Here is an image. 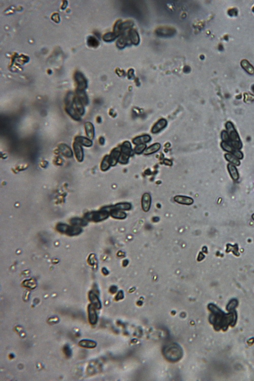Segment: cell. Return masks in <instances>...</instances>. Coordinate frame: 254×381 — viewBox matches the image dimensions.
<instances>
[{
  "mask_svg": "<svg viewBox=\"0 0 254 381\" xmlns=\"http://www.w3.org/2000/svg\"><path fill=\"white\" fill-rule=\"evenodd\" d=\"M228 169L232 178L234 180H237L239 178V175H238V171L237 170V169L235 166L232 164H229Z\"/></svg>",
  "mask_w": 254,
  "mask_h": 381,
  "instance_id": "484cf974",
  "label": "cell"
},
{
  "mask_svg": "<svg viewBox=\"0 0 254 381\" xmlns=\"http://www.w3.org/2000/svg\"><path fill=\"white\" fill-rule=\"evenodd\" d=\"M129 38L131 42L134 45H137L140 42V38L138 33L135 30H130L129 33Z\"/></svg>",
  "mask_w": 254,
  "mask_h": 381,
  "instance_id": "4fadbf2b",
  "label": "cell"
},
{
  "mask_svg": "<svg viewBox=\"0 0 254 381\" xmlns=\"http://www.w3.org/2000/svg\"><path fill=\"white\" fill-rule=\"evenodd\" d=\"M60 150L62 154H64L65 156H68V157H70L72 156V151L69 148H68V146H65L64 145H62V146L60 147Z\"/></svg>",
  "mask_w": 254,
  "mask_h": 381,
  "instance_id": "1f68e13d",
  "label": "cell"
},
{
  "mask_svg": "<svg viewBox=\"0 0 254 381\" xmlns=\"http://www.w3.org/2000/svg\"><path fill=\"white\" fill-rule=\"evenodd\" d=\"M82 231V229L79 227L76 226H68L67 229L66 230V233L70 235H75L78 234Z\"/></svg>",
  "mask_w": 254,
  "mask_h": 381,
  "instance_id": "603a6c76",
  "label": "cell"
},
{
  "mask_svg": "<svg viewBox=\"0 0 254 381\" xmlns=\"http://www.w3.org/2000/svg\"><path fill=\"white\" fill-rule=\"evenodd\" d=\"M75 80L77 85V90H84L87 87V80L82 73L77 71L75 74Z\"/></svg>",
  "mask_w": 254,
  "mask_h": 381,
  "instance_id": "8992f818",
  "label": "cell"
},
{
  "mask_svg": "<svg viewBox=\"0 0 254 381\" xmlns=\"http://www.w3.org/2000/svg\"><path fill=\"white\" fill-rule=\"evenodd\" d=\"M76 141L78 143L79 142V143H81L85 146H90L92 144V142L90 141V140L84 137H78L76 139Z\"/></svg>",
  "mask_w": 254,
  "mask_h": 381,
  "instance_id": "4dcf8cb0",
  "label": "cell"
},
{
  "mask_svg": "<svg viewBox=\"0 0 254 381\" xmlns=\"http://www.w3.org/2000/svg\"><path fill=\"white\" fill-rule=\"evenodd\" d=\"M131 208V205L129 203H120L116 205L115 206H112V207H110L107 208H104V210L107 211H108L110 210H113V209H116V210H129Z\"/></svg>",
  "mask_w": 254,
  "mask_h": 381,
  "instance_id": "2e32d148",
  "label": "cell"
},
{
  "mask_svg": "<svg viewBox=\"0 0 254 381\" xmlns=\"http://www.w3.org/2000/svg\"><path fill=\"white\" fill-rule=\"evenodd\" d=\"M88 315L90 323L92 325H95L98 321V316L93 304H90L88 306Z\"/></svg>",
  "mask_w": 254,
  "mask_h": 381,
  "instance_id": "9c48e42d",
  "label": "cell"
},
{
  "mask_svg": "<svg viewBox=\"0 0 254 381\" xmlns=\"http://www.w3.org/2000/svg\"><path fill=\"white\" fill-rule=\"evenodd\" d=\"M222 138L223 140L226 141L229 140V136L228 134L226 132L223 131L222 133Z\"/></svg>",
  "mask_w": 254,
  "mask_h": 381,
  "instance_id": "60d3db41",
  "label": "cell"
},
{
  "mask_svg": "<svg viewBox=\"0 0 254 381\" xmlns=\"http://www.w3.org/2000/svg\"><path fill=\"white\" fill-rule=\"evenodd\" d=\"M132 43L129 37L126 36H122L117 41L116 45L119 48H124L129 44Z\"/></svg>",
  "mask_w": 254,
  "mask_h": 381,
  "instance_id": "5bb4252c",
  "label": "cell"
},
{
  "mask_svg": "<svg viewBox=\"0 0 254 381\" xmlns=\"http://www.w3.org/2000/svg\"><path fill=\"white\" fill-rule=\"evenodd\" d=\"M252 91L254 92V85H252Z\"/></svg>",
  "mask_w": 254,
  "mask_h": 381,
  "instance_id": "816d5d0a",
  "label": "cell"
},
{
  "mask_svg": "<svg viewBox=\"0 0 254 381\" xmlns=\"http://www.w3.org/2000/svg\"><path fill=\"white\" fill-rule=\"evenodd\" d=\"M226 128L227 130L228 131L229 138L232 140L231 141H240L238 134L233 127V124L231 122H227L226 124Z\"/></svg>",
  "mask_w": 254,
  "mask_h": 381,
  "instance_id": "ba28073f",
  "label": "cell"
},
{
  "mask_svg": "<svg viewBox=\"0 0 254 381\" xmlns=\"http://www.w3.org/2000/svg\"><path fill=\"white\" fill-rule=\"evenodd\" d=\"M155 219H156V221H158L159 220V219L158 217H157V218L155 217ZM154 222H156V221H154Z\"/></svg>",
  "mask_w": 254,
  "mask_h": 381,
  "instance_id": "f907efd6",
  "label": "cell"
},
{
  "mask_svg": "<svg viewBox=\"0 0 254 381\" xmlns=\"http://www.w3.org/2000/svg\"><path fill=\"white\" fill-rule=\"evenodd\" d=\"M151 204V196L148 193H145L143 195L142 200V208L145 211H148L150 209Z\"/></svg>",
  "mask_w": 254,
  "mask_h": 381,
  "instance_id": "30bf717a",
  "label": "cell"
},
{
  "mask_svg": "<svg viewBox=\"0 0 254 381\" xmlns=\"http://www.w3.org/2000/svg\"><path fill=\"white\" fill-rule=\"evenodd\" d=\"M116 289H116V287L113 286L112 287H111V288H110V291H111V293H114L116 292Z\"/></svg>",
  "mask_w": 254,
  "mask_h": 381,
  "instance_id": "bcb514c9",
  "label": "cell"
},
{
  "mask_svg": "<svg viewBox=\"0 0 254 381\" xmlns=\"http://www.w3.org/2000/svg\"><path fill=\"white\" fill-rule=\"evenodd\" d=\"M83 103L79 97L70 92L66 98V110L67 113L75 119H78L84 112Z\"/></svg>",
  "mask_w": 254,
  "mask_h": 381,
  "instance_id": "7a4b0ae2",
  "label": "cell"
},
{
  "mask_svg": "<svg viewBox=\"0 0 254 381\" xmlns=\"http://www.w3.org/2000/svg\"><path fill=\"white\" fill-rule=\"evenodd\" d=\"M146 148V145L144 144L138 145L135 149V152L137 154H140L142 153Z\"/></svg>",
  "mask_w": 254,
  "mask_h": 381,
  "instance_id": "d590c367",
  "label": "cell"
},
{
  "mask_svg": "<svg viewBox=\"0 0 254 381\" xmlns=\"http://www.w3.org/2000/svg\"><path fill=\"white\" fill-rule=\"evenodd\" d=\"M102 270H103V273H104L105 275H107L108 274V271L106 270V268H103Z\"/></svg>",
  "mask_w": 254,
  "mask_h": 381,
  "instance_id": "c3c4849f",
  "label": "cell"
},
{
  "mask_svg": "<svg viewBox=\"0 0 254 381\" xmlns=\"http://www.w3.org/2000/svg\"><path fill=\"white\" fill-rule=\"evenodd\" d=\"M79 345L81 347L86 348H94L97 346V344L95 341L89 339H83L80 341Z\"/></svg>",
  "mask_w": 254,
  "mask_h": 381,
  "instance_id": "ac0fdd59",
  "label": "cell"
},
{
  "mask_svg": "<svg viewBox=\"0 0 254 381\" xmlns=\"http://www.w3.org/2000/svg\"><path fill=\"white\" fill-rule=\"evenodd\" d=\"M111 216L116 219H124L126 217V214L120 210L113 209L111 211Z\"/></svg>",
  "mask_w": 254,
  "mask_h": 381,
  "instance_id": "4316f807",
  "label": "cell"
},
{
  "mask_svg": "<svg viewBox=\"0 0 254 381\" xmlns=\"http://www.w3.org/2000/svg\"><path fill=\"white\" fill-rule=\"evenodd\" d=\"M74 151L77 159L79 161H82L83 159V150L80 145L78 143H75L74 145Z\"/></svg>",
  "mask_w": 254,
  "mask_h": 381,
  "instance_id": "44dd1931",
  "label": "cell"
},
{
  "mask_svg": "<svg viewBox=\"0 0 254 381\" xmlns=\"http://www.w3.org/2000/svg\"><path fill=\"white\" fill-rule=\"evenodd\" d=\"M228 14L229 15H230V16H237V14H238V11H237V9L234 8V9H230V10L229 11Z\"/></svg>",
  "mask_w": 254,
  "mask_h": 381,
  "instance_id": "f35d334b",
  "label": "cell"
},
{
  "mask_svg": "<svg viewBox=\"0 0 254 381\" xmlns=\"http://www.w3.org/2000/svg\"><path fill=\"white\" fill-rule=\"evenodd\" d=\"M52 19L53 20V21L58 23L60 22V16L58 13H55L53 14L52 16Z\"/></svg>",
  "mask_w": 254,
  "mask_h": 381,
  "instance_id": "ab89813d",
  "label": "cell"
},
{
  "mask_svg": "<svg viewBox=\"0 0 254 381\" xmlns=\"http://www.w3.org/2000/svg\"><path fill=\"white\" fill-rule=\"evenodd\" d=\"M200 58H201V59H202V60H203V59H204V56H201V57H200Z\"/></svg>",
  "mask_w": 254,
  "mask_h": 381,
  "instance_id": "f5cc1de1",
  "label": "cell"
},
{
  "mask_svg": "<svg viewBox=\"0 0 254 381\" xmlns=\"http://www.w3.org/2000/svg\"><path fill=\"white\" fill-rule=\"evenodd\" d=\"M119 35L116 34V33L114 32H108L107 33L103 36V40L106 41V42H111L114 41L117 37L119 36Z\"/></svg>",
  "mask_w": 254,
  "mask_h": 381,
  "instance_id": "d4e9b609",
  "label": "cell"
},
{
  "mask_svg": "<svg viewBox=\"0 0 254 381\" xmlns=\"http://www.w3.org/2000/svg\"><path fill=\"white\" fill-rule=\"evenodd\" d=\"M85 128H86V130H87V133L89 137H90V138H93L94 136V127L92 125V124H90V122H87L85 124Z\"/></svg>",
  "mask_w": 254,
  "mask_h": 381,
  "instance_id": "83f0119b",
  "label": "cell"
},
{
  "mask_svg": "<svg viewBox=\"0 0 254 381\" xmlns=\"http://www.w3.org/2000/svg\"><path fill=\"white\" fill-rule=\"evenodd\" d=\"M121 148H118L111 153V156H110V162L111 165L114 166L116 164L118 160H119V157L121 156Z\"/></svg>",
  "mask_w": 254,
  "mask_h": 381,
  "instance_id": "8fae6325",
  "label": "cell"
},
{
  "mask_svg": "<svg viewBox=\"0 0 254 381\" xmlns=\"http://www.w3.org/2000/svg\"><path fill=\"white\" fill-rule=\"evenodd\" d=\"M160 148H161V144L160 143H155L147 148L146 150H145L144 151V154L148 155V154L156 153V151H158Z\"/></svg>",
  "mask_w": 254,
  "mask_h": 381,
  "instance_id": "7402d4cb",
  "label": "cell"
},
{
  "mask_svg": "<svg viewBox=\"0 0 254 381\" xmlns=\"http://www.w3.org/2000/svg\"><path fill=\"white\" fill-rule=\"evenodd\" d=\"M225 158H226V159L228 161H229L230 162L232 163L234 165H239L240 164V162L239 161V160H238V159H237V158L231 155V154H226Z\"/></svg>",
  "mask_w": 254,
  "mask_h": 381,
  "instance_id": "d6a6232c",
  "label": "cell"
},
{
  "mask_svg": "<svg viewBox=\"0 0 254 381\" xmlns=\"http://www.w3.org/2000/svg\"><path fill=\"white\" fill-rule=\"evenodd\" d=\"M129 78H132L134 76V71L133 69H131L129 70Z\"/></svg>",
  "mask_w": 254,
  "mask_h": 381,
  "instance_id": "ee69618b",
  "label": "cell"
},
{
  "mask_svg": "<svg viewBox=\"0 0 254 381\" xmlns=\"http://www.w3.org/2000/svg\"><path fill=\"white\" fill-rule=\"evenodd\" d=\"M71 223L73 225L77 226L79 225L85 226L87 224V222H85L82 219H79V218H74L72 219L71 221Z\"/></svg>",
  "mask_w": 254,
  "mask_h": 381,
  "instance_id": "f546056e",
  "label": "cell"
},
{
  "mask_svg": "<svg viewBox=\"0 0 254 381\" xmlns=\"http://www.w3.org/2000/svg\"><path fill=\"white\" fill-rule=\"evenodd\" d=\"M252 220L254 221V214H252Z\"/></svg>",
  "mask_w": 254,
  "mask_h": 381,
  "instance_id": "db71d44e",
  "label": "cell"
},
{
  "mask_svg": "<svg viewBox=\"0 0 254 381\" xmlns=\"http://www.w3.org/2000/svg\"><path fill=\"white\" fill-rule=\"evenodd\" d=\"M151 139V137L149 135H143L141 136L138 137L133 140V143L135 144L139 145L147 143L150 141Z\"/></svg>",
  "mask_w": 254,
  "mask_h": 381,
  "instance_id": "d6986e66",
  "label": "cell"
},
{
  "mask_svg": "<svg viewBox=\"0 0 254 381\" xmlns=\"http://www.w3.org/2000/svg\"><path fill=\"white\" fill-rule=\"evenodd\" d=\"M164 163H165L166 164H167V165H172V162H171L170 161L168 160H165L164 161Z\"/></svg>",
  "mask_w": 254,
  "mask_h": 381,
  "instance_id": "7dc6e473",
  "label": "cell"
},
{
  "mask_svg": "<svg viewBox=\"0 0 254 381\" xmlns=\"http://www.w3.org/2000/svg\"><path fill=\"white\" fill-rule=\"evenodd\" d=\"M183 71L184 72L186 73L190 72V71H191L190 67L188 66H185V67L183 68Z\"/></svg>",
  "mask_w": 254,
  "mask_h": 381,
  "instance_id": "7bdbcfd3",
  "label": "cell"
},
{
  "mask_svg": "<svg viewBox=\"0 0 254 381\" xmlns=\"http://www.w3.org/2000/svg\"><path fill=\"white\" fill-rule=\"evenodd\" d=\"M237 304H238V302H237V300H235V299L232 300L229 302L228 305L227 306V310H230V311L233 310L237 306Z\"/></svg>",
  "mask_w": 254,
  "mask_h": 381,
  "instance_id": "e575fe53",
  "label": "cell"
},
{
  "mask_svg": "<svg viewBox=\"0 0 254 381\" xmlns=\"http://www.w3.org/2000/svg\"><path fill=\"white\" fill-rule=\"evenodd\" d=\"M121 148V153L119 162L122 164H126L128 162V159L132 151L131 145L129 142H125Z\"/></svg>",
  "mask_w": 254,
  "mask_h": 381,
  "instance_id": "5b68a950",
  "label": "cell"
},
{
  "mask_svg": "<svg viewBox=\"0 0 254 381\" xmlns=\"http://www.w3.org/2000/svg\"><path fill=\"white\" fill-rule=\"evenodd\" d=\"M176 33L173 27H161L156 30V33L161 37H171L173 36Z\"/></svg>",
  "mask_w": 254,
  "mask_h": 381,
  "instance_id": "52a82bcc",
  "label": "cell"
},
{
  "mask_svg": "<svg viewBox=\"0 0 254 381\" xmlns=\"http://www.w3.org/2000/svg\"><path fill=\"white\" fill-rule=\"evenodd\" d=\"M167 122L166 119H161L154 126L152 129V132L153 133H156L160 132L163 129H164L167 125Z\"/></svg>",
  "mask_w": 254,
  "mask_h": 381,
  "instance_id": "9a60e30c",
  "label": "cell"
},
{
  "mask_svg": "<svg viewBox=\"0 0 254 381\" xmlns=\"http://www.w3.org/2000/svg\"><path fill=\"white\" fill-rule=\"evenodd\" d=\"M219 50H221V51L222 50H223V47H222V45H220L219 46Z\"/></svg>",
  "mask_w": 254,
  "mask_h": 381,
  "instance_id": "681fc988",
  "label": "cell"
},
{
  "mask_svg": "<svg viewBox=\"0 0 254 381\" xmlns=\"http://www.w3.org/2000/svg\"><path fill=\"white\" fill-rule=\"evenodd\" d=\"M221 145H222V148H223L224 150H225L226 151L231 152L233 154L237 150H235V148H233L232 146H231L227 142H222Z\"/></svg>",
  "mask_w": 254,
  "mask_h": 381,
  "instance_id": "836d02e7",
  "label": "cell"
},
{
  "mask_svg": "<svg viewBox=\"0 0 254 381\" xmlns=\"http://www.w3.org/2000/svg\"><path fill=\"white\" fill-rule=\"evenodd\" d=\"M233 155H234V156H235V157H237V159H242V158H243V154H242V153H241V151H237V150H236V151H234V153H233Z\"/></svg>",
  "mask_w": 254,
  "mask_h": 381,
  "instance_id": "74e56055",
  "label": "cell"
},
{
  "mask_svg": "<svg viewBox=\"0 0 254 381\" xmlns=\"http://www.w3.org/2000/svg\"><path fill=\"white\" fill-rule=\"evenodd\" d=\"M124 297V294L122 293V291H119L118 295H116V300H119V299H122Z\"/></svg>",
  "mask_w": 254,
  "mask_h": 381,
  "instance_id": "b9f144b4",
  "label": "cell"
},
{
  "mask_svg": "<svg viewBox=\"0 0 254 381\" xmlns=\"http://www.w3.org/2000/svg\"><path fill=\"white\" fill-rule=\"evenodd\" d=\"M111 165L110 162V156H106L102 163L101 169L102 170L105 171L109 168Z\"/></svg>",
  "mask_w": 254,
  "mask_h": 381,
  "instance_id": "f1b7e54d",
  "label": "cell"
},
{
  "mask_svg": "<svg viewBox=\"0 0 254 381\" xmlns=\"http://www.w3.org/2000/svg\"><path fill=\"white\" fill-rule=\"evenodd\" d=\"M253 11H254V8H253Z\"/></svg>",
  "mask_w": 254,
  "mask_h": 381,
  "instance_id": "11a10c76",
  "label": "cell"
},
{
  "mask_svg": "<svg viewBox=\"0 0 254 381\" xmlns=\"http://www.w3.org/2000/svg\"><path fill=\"white\" fill-rule=\"evenodd\" d=\"M87 44L90 47L96 48L100 44V42L96 38L90 36L87 39Z\"/></svg>",
  "mask_w": 254,
  "mask_h": 381,
  "instance_id": "cb8c5ba5",
  "label": "cell"
},
{
  "mask_svg": "<svg viewBox=\"0 0 254 381\" xmlns=\"http://www.w3.org/2000/svg\"><path fill=\"white\" fill-rule=\"evenodd\" d=\"M108 217V211L104 209L97 212H89L86 214L85 216V217L87 220L93 221L95 222H99L104 220Z\"/></svg>",
  "mask_w": 254,
  "mask_h": 381,
  "instance_id": "277c9868",
  "label": "cell"
},
{
  "mask_svg": "<svg viewBox=\"0 0 254 381\" xmlns=\"http://www.w3.org/2000/svg\"><path fill=\"white\" fill-rule=\"evenodd\" d=\"M208 307L213 313L209 317V321L214 324L216 329L222 328L226 329L229 325L235 324L237 319L235 312L226 315L214 304H210Z\"/></svg>",
  "mask_w": 254,
  "mask_h": 381,
  "instance_id": "6da1fadb",
  "label": "cell"
},
{
  "mask_svg": "<svg viewBox=\"0 0 254 381\" xmlns=\"http://www.w3.org/2000/svg\"><path fill=\"white\" fill-rule=\"evenodd\" d=\"M63 350H64L65 354H66V355L67 356V357H70V356H71V350L69 346H67V345H66V346H65L64 348V349H63Z\"/></svg>",
  "mask_w": 254,
  "mask_h": 381,
  "instance_id": "8d00e7d4",
  "label": "cell"
},
{
  "mask_svg": "<svg viewBox=\"0 0 254 381\" xmlns=\"http://www.w3.org/2000/svg\"><path fill=\"white\" fill-rule=\"evenodd\" d=\"M164 355L172 361H176L182 358L183 351L180 346L177 344H169L165 348Z\"/></svg>",
  "mask_w": 254,
  "mask_h": 381,
  "instance_id": "3957f363",
  "label": "cell"
},
{
  "mask_svg": "<svg viewBox=\"0 0 254 381\" xmlns=\"http://www.w3.org/2000/svg\"><path fill=\"white\" fill-rule=\"evenodd\" d=\"M89 297L90 302H92V304L97 309L101 308V303L100 302V299H99L98 297L93 292L89 293Z\"/></svg>",
  "mask_w": 254,
  "mask_h": 381,
  "instance_id": "7c38bea8",
  "label": "cell"
},
{
  "mask_svg": "<svg viewBox=\"0 0 254 381\" xmlns=\"http://www.w3.org/2000/svg\"><path fill=\"white\" fill-rule=\"evenodd\" d=\"M174 200L180 204L191 205L193 203V200L188 197L177 196L174 197Z\"/></svg>",
  "mask_w": 254,
  "mask_h": 381,
  "instance_id": "e0dca14e",
  "label": "cell"
},
{
  "mask_svg": "<svg viewBox=\"0 0 254 381\" xmlns=\"http://www.w3.org/2000/svg\"><path fill=\"white\" fill-rule=\"evenodd\" d=\"M241 67L249 74H251V75L254 74V68L247 60H243L241 62Z\"/></svg>",
  "mask_w": 254,
  "mask_h": 381,
  "instance_id": "ffe728a7",
  "label": "cell"
},
{
  "mask_svg": "<svg viewBox=\"0 0 254 381\" xmlns=\"http://www.w3.org/2000/svg\"><path fill=\"white\" fill-rule=\"evenodd\" d=\"M64 3L63 4V6H62V9H65L66 8L67 6L68 5L67 1H64Z\"/></svg>",
  "mask_w": 254,
  "mask_h": 381,
  "instance_id": "f6af8a7d",
  "label": "cell"
}]
</instances>
